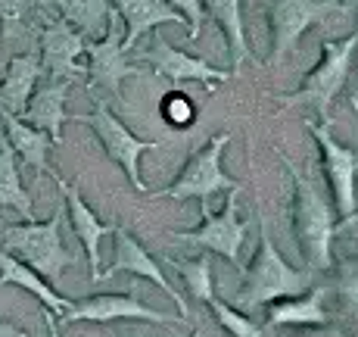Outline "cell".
Here are the masks:
<instances>
[{"label": "cell", "instance_id": "1", "mask_svg": "<svg viewBox=\"0 0 358 337\" xmlns=\"http://www.w3.org/2000/svg\"><path fill=\"white\" fill-rule=\"evenodd\" d=\"M308 275L293 269L284 256L278 253L271 235H268V222L259 219V250L250 269H243V287L237 291V306L240 312H252V309L265 306L268 300L280 297H296L308 287Z\"/></svg>", "mask_w": 358, "mask_h": 337}, {"label": "cell", "instance_id": "2", "mask_svg": "<svg viewBox=\"0 0 358 337\" xmlns=\"http://www.w3.org/2000/svg\"><path fill=\"white\" fill-rule=\"evenodd\" d=\"M63 222H66V200L57 206L50 222H34L29 225H13L3 231V250L31 266L44 281H59L69 266L78 263L75 250H66L63 244Z\"/></svg>", "mask_w": 358, "mask_h": 337}, {"label": "cell", "instance_id": "3", "mask_svg": "<svg viewBox=\"0 0 358 337\" xmlns=\"http://www.w3.org/2000/svg\"><path fill=\"white\" fill-rule=\"evenodd\" d=\"M284 160L287 172L293 175V235L302 247V256L308 259L312 269H330L334 256H330V244L336 235V216L330 209L318 188L293 166L287 156Z\"/></svg>", "mask_w": 358, "mask_h": 337}, {"label": "cell", "instance_id": "4", "mask_svg": "<svg viewBox=\"0 0 358 337\" xmlns=\"http://www.w3.org/2000/svg\"><path fill=\"white\" fill-rule=\"evenodd\" d=\"M321 63L306 75L299 91L284 94L280 103L284 106H296V103H312V106L321 109V116L330 113V103H334L336 94L346 88L349 72H352V60L358 50V32L349 34L343 41H324L321 44Z\"/></svg>", "mask_w": 358, "mask_h": 337}, {"label": "cell", "instance_id": "5", "mask_svg": "<svg viewBox=\"0 0 358 337\" xmlns=\"http://www.w3.org/2000/svg\"><path fill=\"white\" fill-rule=\"evenodd\" d=\"M228 141H231V135L209 137V144L187 160V166L181 169L175 184H169V188H162V191H153L150 197H153V200H162V197H169V200H190V197H196V200L203 203V200H209L212 194H218V191L243 188V184L234 181L228 172L222 169V153H224V147H228Z\"/></svg>", "mask_w": 358, "mask_h": 337}, {"label": "cell", "instance_id": "6", "mask_svg": "<svg viewBox=\"0 0 358 337\" xmlns=\"http://www.w3.org/2000/svg\"><path fill=\"white\" fill-rule=\"evenodd\" d=\"M240 191L243 188L228 191V203H224L222 212H209V200H203L199 203V209H203V225H196L194 231H171V238L184 240V244L203 247V250H209V253H218V256L231 259L237 269H243L240 250H243L246 228H250V225L240 216V203H237Z\"/></svg>", "mask_w": 358, "mask_h": 337}, {"label": "cell", "instance_id": "7", "mask_svg": "<svg viewBox=\"0 0 358 337\" xmlns=\"http://www.w3.org/2000/svg\"><path fill=\"white\" fill-rule=\"evenodd\" d=\"M78 122H87V125L97 132L103 150H106V156L113 163H119L122 169H125L128 181L134 191H143L147 194V188H143V178H141V156L150 153V150H159L162 144L159 141H141V137H134L125 128V122L119 119V116L109 109L106 100H94V113L87 116H75Z\"/></svg>", "mask_w": 358, "mask_h": 337}, {"label": "cell", "instance_id": "8", "mask_svg": "<svg viewBox=\"0 0 358 337\" xmlns=\"http://www.w3.org/2000/svg\"><path fill=\"white\" fill-rule=\"evenodd\" d=\"M336 13H346L336 0H271V63H284L302 34Z\"/></svg>", "mask_w": 358, "mask_h": 337}, {"label": "cell", "instance_id": "9", "mask_svg": "<svg viewBox=\"0 0 358 337\" xmlns=\"http://www.w3.org/2000/svg\"><path fill=\"white\" fill-rule=\"evenodd\" d=\"M85 57H87V75H91L87 85L106 88L115 97H122V81L131 78V75H141L137 66L128 63V53L122 50V16L115 13V6L109 13L106 34L85 47Z\"/></svg>", "mask_w": 358, "mask_h": 337}, {"label": "cell", "instance_id": "10", "mask_svg": "<svg viewBox=\"0 0 358 337\" xmlns=\"http://www.w3.org/2000/svg\"><path fill=\"white\" fill-rule=\"evenodd\" d=\"M308 132L315 135L321 147V160H324V175L330 184V197H334V209L340 219L352 216L358 209L355 200V172H358V156L352 150H346L340 141H334L327 125L318 122H308Z\"/></svg>", "mask_w": 358, "mask_h": 337}, {"label": "cell", "instance_id": "11", "mask_svg": "<svg viewBox=\"0 0 358 337\" xmlns=\"http://www.w3.org/2000/svg\"><path fill=\"white\" fill-rule=\"evenodd\" d=\"M115 319H137V322H153V325H181L184 315H169L159 309H150L137 300L134 291L128 294H97V297H85L78 303L66 309V322H115Z\"/></svg>", "mask_w": 358, "mask_h": 337}, {"label": "cell", "instance_id": "12", "mask_svg": "<svg viewBox=\"0 0 358 337\" xmlns=\"http://www.w3.org/2000/svg\"><path fill=\"white\" fill-rule=\"evenodd\" d=\"M85 47L87 38L78 34L69 22H47L41 32V69L53 75V81H75L87 75L85 66Z\"/></svg>", "mask_w": 358, "mask_h": 337}, {"label": "cell", "instance_id": "13", "mask_svg": "<svg viewBox=\"0 0 358 337\" xmlns=\"http://www.w3.org/2000/svg\"><path fill=\"white\" fill-rule=\"evenodd\" d=\"M141 60H147V63L156 69V75L169 78L171 85H181V81H203L209 91H215L218 81H224L231 75V72H224V69L209 66L203 57H194V53H187V50L171 47L162 34H156L153 47L141 50Z\"/></svg>", "mask_w": 358, "mask_h": 337}, {"label": "cell", "instance_id": "14", "mask_svg": "<svg viewBox=\"0 0 358 337\" xmlns=\"http://www.w3.org/2000/svg\"><path fill=\"white\" fill-rule=\"evenodd\" d=\"M50 178L59 184V191H63L66 212H69V225H72V231H75V238H78V244L85 247L87 266H91V281L97 284V281H103V272H100V238H103V235H113L119 225L100 222L97 212H94L91 206L85 203V197H81L78 184H69L63 175H57V172H53Z\"/></svg>", "mask_w": 358, "mask_h": 337}, {"label": "cell", "instance_id": "15", "mask_svg": "<svg viewBox=\"0 0 358 337\" xmlns=\"http://www.w3.org/2000/svg\"><path fill=\"white\" fill-rule=\"evenodd\" d=\"M113 235H115V259H113V266L103 272V281H106V278H115L119 272H122V275H137V278L153 281L156 287H162V291L178 303V315H184V319H187V312H190L187 300H181V294L171 287V281L162 275L159 263H156V259L150 256L147 250H143L141 240L131 235V231H125V228H115Z\"/></svg>", "mask_w": 358, "mask_h": 337}, {"label": "cell", "instance_id": "16", "mask_svg": "<svg viewBox=\"0 0 358 337\" xmlns=\"http://www.w3.org/2000/svg\"><path fill=\"white\" fill-rule=\"evenodd\" d=\"M115 4V13L122 16L125 22V38H122V50L131 53L134 44L143 38L147 32L159 29V25H187L184 16L169 6L165 0H113Z\"/></svg>", "mask_w": 358, "mask_h": 337}, {"label": "cell", "instance_id": "17", "mask_svg": "<svg viewBox=\"0 0 358 337\" xmlns=\"http://www.w3.org/2000/svg\"><path fill=\"white\" fill-rule=\"evenodd\" d=\"M41 57L38 53H22V57H13L6 66L3 78H0V109L13 116H22L29 106L34 88L41 78Z\"/></svg>", "mask_w": 358, "mask_h": 337}, {"label": "cell", "instance_id": "18", "mask_svg": "<svg viewBox=\"0 0 358 337\" xmlns=\"http://www.w3.org/2000/svg\"><path fill=\"white\" fill-rule=\"evenodd\" d=\"M0 122H3L0 128H3L10 147L16 150V156H22V163H29L34 172H50V175H53L50 160H47V156H50V150L57 147V144L50 141V135L41 132V128H34V125H29L22 116L6 113V109H0Z\"/></svg>", "mask_w": 358, "mask_h": 337}, {"label": "cell", "instance_id": "19", "mask_svg": "<svg viewBox=\"0 0 358 337\" xmlns=\"http://www.w3.org/2000/svg\"><path fill=\"white\" fill-rule=\"evenodd\" d=\"M69 88H72V81H53V85L41 88V91L31 94L29 106L22 113V119L29 125L41 128V132H47L53 144H63V122L69 119L66 113Z\"/></svg>", "mask_w": 358, "mask_h": 337}, {"label": "cell", "instance_id": "20", "mask_svg": "<svg viewBox=\"0 0 358 337\" xmlns=\"http://www.w3.org/2000/svg\"><path fill=\"white\" fill-rule=\"evenodd\" d=\"M327 287H312L308 294H296L290 300H274L268 309V325L278 328H321L327 325V309H324Z\"/></svg>", "mask_w": 358, "mask_h": 337}, {"label": "cell", "instance_id": "21", "mask_svg": "<svg viewBox=\"0 0 358 337\" xmlns=\"http://www.w3.org/2000/svg\"><path fill=\"white\" fill-rule=\"evenodd\" d=\"M6 284L25 287V291L34 294V297L44 303V309H50V312H57V315H66V309L72 306L66 297H59V294L53 291L50 281H44L31 266H25L22 259H16L13 253H6L3 247H0V287H6Z\"/></svg>", "mask_w": 358, "mask_h": 337}, {"label": "cell", "instance_id": "22", "mask_svg": "<svg viewBox=\"0 0 358 337\" xmlns=\"http://www.w3.org/2000/svg\"><path fill=\"white\" fill-rule=\"evenodd\" d=\"M203 10L218 22L224 32L234 60V75L243 69L246 60H252L250 41H246V25H243V0H203Z\"/></svg>", "mask_w": 358, "mask_h": 337}, {"label": "cell", "instance_id": "23", "mask_svg": "<svg viewBox=\"0 0 358 337\" xmlns=\"http://www.w3.org/2000/svg\"><path fill=\"white\" fill-rule=\"evenodd\" d=\"M0 206H10V209L22 212L25 219L34 216L31 197L22 188V178H19V156L3 132H0Z\"/></svg>", "mask_w": 358, "mask_h": 337}, {"label": "cell", "instance_id": "24", "mask_svg": "<svg viewBox=\"0 0 358 337\" xmlns=\"http://www.w3.org/2000/svg\"><path fill=\"white\" fill-rule=\"evenodd\" d=\"M57 10L63 13V22H69L75 32L91 41L97 38L100 29H106L113 6H109V0H57Z\"/></svg>", "mask_w": 358, "mask_h": 337}, {"label": "cell", "instance_id": "25", "mask_svg": "<svg viewBox=\"0 0 358 337\" xmlns=\"http://www.w3.org/2000/svg\"><path fill=\"white\" fill-rule=\"evenodd\" d=\"M175 269L181 272V278L187 281L190 297L199 300V303H209L215 297V284H212V263L209 256L199 259H175Z\"/></svg>", "mask_w": 358, "mask_h": 337}, {"label": "cell", "instance_id": "26", "mask_svg": "<svg viewBox=\"0 0 358 337\" xmlns=\"http://www.w3.org/2000/svg\"><path fill=\"white\" fill-rule=\"evenodd\" d=\"M206 306L212 309V315L218 319V325H222L231 337H262V328H259V325H252L250 315L240 312V309H234V306H228V303H222V300H215V297H212Z\"/></svg>", "mask_w": 358, "mask_h": 337}, {"label": "cell", "instance_id": "27", "mask_svg": "<svg viewBox=\"0 0 358 337\" xmlns=\"http://www.w3.org/2000/svg\"><path fill=\"white\" fill-rule=\"evenodd\" d=\"M194 116H196L194 103H190V97L181 91V88H171V91L162 97V119L169 122V125L187 128L190 122H194Z\"/></svg>", "mask_w": 358, "mask_h": 337}, {"label": "cell", "instance_id": "28", "mask_svg": "<svg viewBox=\"0 0 358 337\" xmlns=\"http://www.w3.org/2000/svg\"><path fill=\"white\" fill-rule=\"evenodd\" d=\"M169 6H175L178 13L184 16L187 22V38L196 41L203 34V19H206V10H203V0H165Z\"/></svg>", "mask_w": 358, "mask_h": 337}, {"label": "cell", "instance_id": "29", "mask_svg": "<svg viewBox=\"0 0 358 337\" xmlns=\"http://www.w3.org/2000/svg\"><path fill=\"white\" fill-rule=\"evenodd\" d=\"M340 297L358 312V259H346L340 269Z\"/></svg>", "mask_w": 358, "mask_h": 337}, {"label": "cell", "instance_id": "30", "mask_svg": "<svg viewBox=\"0 0 358 337\" xmlns=\"http://www.w3.org/2000/svg\"><path fill=\"white\" fill-rule=\"evenodd\" d=\"M29 6H31V0H0V25H3V32L19 29Z\"/></svg>", "mask_w": 358, "mask_h": 337}, {"label": "cell", "instance_id": "31", "mask_svg": "<svg viewBox=\"0 0 358 337\" xmlns=\"http://www.w3.org/2000/svg\"><path fill=\"white\" fill-rule=\"evenodd\" d=\"M44 322H47V334H50V337H63V334H59V319H57V312L44 309Z\"/></svg>", "mask_w": 358, "mask_h": 337}, {"label": "cell", "instance_id": "32", "mask_svg": "<svg viewBox=\"0 0 358 337\" xmlns=\"http://www.w3.org/2000/svg\"><path fill=\"white\" fill-rule=\"evenodd\" d=\"M0 337H29L25 331H19L13 322H0Z\"/></svg>", "mask_w": 358, "mask_h": 337}, {"label": "cell", "instance_id": "33", "mask_svg": "<svg viewBox=\"0 0 358 337\" xmlns=\"http://www.w3.org/2000/svg\"><path fill=\"white\" fill-rule=\"evenodd\" d=\"M306 337H346V334L336 331V328H324V325H321V328H315V331H308Z\"/></svg>", "mask_w": 358, "mask_h": 337}, {"label": "cell", "instance_id": "34", "mask_svg": "<svg viewBox=\"0 0 358 337\" xmlns=\"http://www.w3.org/2000/svg\"><path fill=\"white\" fill-rule=\"evenodd\" d=\"M358 222V209L352 212V216H346V219H340V225H336V231H340V228H349V225H355Z\"/></svg>", "mask_w": 358, "mask_h": 337}, {"label": "cell", "instance_id": "35", "mask_svg": "<svg viewBox=\"0 0 358 337\" xmlns=\"http://www.w3.org/2000/svg\"><path fill=\"white\" fill-rule=\"evenodd\" d=\"M336 4H343V6H349V4H358V0H336Z\"/></svg>", "mask_w": 358, "mask_h": 337}, {"label": "cell", "instance_id": "36", "mask_svg": "<svg viewBox=\"0 0 358 337\" xmlns=\"http://www.w3.org/2000/svg\"><path fill=\"white\" fill-rule=\"evenodd\" d=\"M352 109H355V116H358V97H352Z\"/></svg>", "mask_w": 358, "mask_h": 337}, {"label": "cell", "instance_id": "37", "mask_svg": "<svg viewBox=\"0 0 358 337\" xmlns=\"http://www.w3.org/2000/svg\"><path fill=\"white\" fill-rule=\"evenodd\" d=\"M190 337H203V331H199V328H196V331H194V334H190Z\"/></svg>", "mask_w": 358, "mask_h": 337}]
</instances>
